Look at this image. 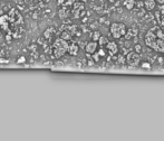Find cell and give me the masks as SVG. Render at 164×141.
Returning <instances> with one entry per match:
<instances>
[{
    "label": "cell",
    "mask_w": 164,
    "mask_h": 141,
    "mask_svg": "<svg viewBox=\"0 0 164 141\" xmlns=\"http://www.w3.org/2000/svg\"><path fill=\"white\" fill-rule=\"evenodd\" d=\"M123 6L126 8L127 10H132L134 8V6H135V1L134 0H124Z\"/></svg>",
    "instance_id": "cell-9"
},
{
    "label": "cell",
    "mask_w": 164,
    "mask_h": 141,
    "mask_svg": "<svg viewBox=\"0 0 164 141\" xmlns=\"http://www.w3.org/2000/svg\"><path fill=\"white\" fill-rule=\"evenodd\" d=\"M52 30H54L52 28H48V29L44 33V37H45V38H49L51 36V34H52Z\"/></svg>",
    "instance_id": "cell-14"
},
{
    "label": "cell",
    "mask_w": 164,
    "mask_h": 141,
    "mask_svg": "<svg viewBox=\"0 0 164 141\" xmlns=\"http://www.w3.org/2000/svg\"><path fill=\"white\" fill-rule=\"evenodd\" d=\"M70 37H72V36H70V34H69V33H63V34H62V38H64L65 40L70 39Z\"/></svg>",
    "instance_id": "cell-17"
},
{
    "label": "cell",
    "mask_w": 164,
    "mask_h": 141,
    "mask_svg": "<svg viewBox=\"0 0 164 141\" xmlns=\"http://www.w3.org/2000/svg\"><path fill=\"white\" fill-rule=\"evenodd\" d=\"M156 2H159V3H164V0H156Z\"/></svg>",
    "instance_id": "cell-24"
},
{
    "label": "cell",
    "mask_w": 164,
    "mask_h": 141,
    "mask_svg": "<svg viewBox=\"0 0 164 141\" xmlns=\"http://www.w3.org/2000/svg\"><path fill=\"white\" fill-rule=\"evenodd\" d=\"M10 20L9 15H2L0 16V27L3 30H8V21Z\"/></svg>",
    "instance_id": "cell-7"
},
{
    "label": "cell",
    "mask_w": 164,
    "mask_h": 141,
    "mask_svg": "<svg viewBox=\"0 0 164 141\" xmlns=\"http://www.w3.org/2000/svg\"><path fill=\"white\" fill-rule=\"evenodd\" d=\"M98 41H100V45H101V46H104V45H107V44H108V40L105 38V37H101Z\"/></svg>",
    "instance_id": "cell-16"
},
{
    "label": "cell",
    "mask_w": 164,
    "mask_h": 141,
    "mask_svg": "<svg viewBox=\"0 0 164 141\" xmlns=\"http://www.w3.org/2000/svg\"><path fill=\"white\" fill-rule=\"evenodd\" d=\"M145 44L157 53L164 54V34L159 26H154L146 33Z\"/></svg>",
    "instance_id": "cell-1"
},
{
    "label": "cell",
    "mask_w": 164,
    "mask_h": 141,
    "mask_svg": "<svg viewBox=\"0 0 164 141\" xmlns=\"http://www.w3.org/2000/svg\"><path fill=\"white\" fill-rule=\"evenodd\" d=\"M155 17H156V20L160 23V25L164 27V10L163 11H157V13H155Z\"/></svg>",
    "instance_id": "cell-10"
},
{
    "label": "cell",
    "mask_w": 164,
    "mask_h": 141,
    "mask_svg": "<svg viewBox=\"0 0 164 141\" xmlns=\"http://www.w3.org/2000/svg\"><path fill=\"white\" fill-rule=\"evenodd\" d=\"M0 63H8V61L6 58H0Z\"/></svg>",
    "instance_id": "cell-22"
},
{
    "label": "cell",
    "mask_w": 164,
    "mask_h": 141,
    "mask_svg": "<svg viewBox=\"0 0 164 141\" xmlns=\"http://www.w3.org/2000/svg\"><path fill=\"white\" fill-rule=\"evenodd\" d=\"M111 34H112V36H113L114 38H121V37H123V36H125L126 35V27L124 24H122V23H114L111 25Z\"/></svg>",
    "instance_id": "cell-3"
},
{
    "label": "cell",
    "mask_w": 164,
    "mask_h": 141,
    "mask_svg": "<svg viewBox=\"0 0 164 141\" xmlns=\"http://www.w3.org/2000/svg\"><path fill=\"white\" fill-rule=\"evenodd\" d=\"M106 48L110 53V55H112V56L116 55L118 53V46L115 41H108V44L106 45Z\"/></svg>",
    "instance_id": "cell-5"
},
{
    "label": "cell",
    "mask_w": 164,
    "mask_h": 141,
    "mask_svg": "<svg viewBox=\"0 0 164 141\" xmlns=\"http://www.w3.org/2000/svg\"><path fill=\"white\" fill-rule=\"evenodd\" d=\"M6 40L10 43V41H11V36H10V35H7V36H6Z\"/></svg>",
    "instance_id": "cell-21"
},
{
    "label": "cell",
    "mask_w": 164,
    "mask_h": 141,
    "mask_svg": "<svg viewBox=\"0 0 164 141\" xmlns=\"http://www.w3.org/2000/svg\"><path fill=\"white\" fill-rule=\"evenodd\" d=\"M25 62H26L25 56H20V58L17 59V63H18V64H23V63H25Z\"/></svg>",
    "instance_id": "cell-18"
},
{
    "label": "cell",
    "mask_w": 164,
    "mask_h": 141,
    "mask_svg": "<svg viewBox=\"0 0 164 141\" xmlns=\"http://www.w3.org/2000/svg\"><path fill=\"white\" fill-rule=\"evenodd\" d=\"M30 49H34V51H35V49H36V46H30Z\"/></svg>",
    "instance_id": "cell-25"
},
{
    "label": "cell",
    "mask_w": 164,
    "mask_h": 141,
    "mask_svg": "<svg viewBox=\"0 0 164 141\" xmlns=\"http://www.w3.org/2000/svg\"><path fill=\"white\" fill-rule=\"evenodd\" d=\"M94 64V62H93V61H89L88 62V65H93Z\"/></svg>",
    "instance_id": "cell-26"
},
{
    "label": "cell",
    "mask_w": 164,
    "mask_h": 141,
    "mask_svg": "<svg viewBox=\"0 0 164 141\" xmlns=\"http://www.w3.org/2000/svg\"><path fill=\"white\" fill-rule=\"evenodd\" d=\"M126 63L131 67H135V66H139V62H141V56H139V53L137 51H131L126 55Z\"/></svg>",
    "instance_id": "cell-4"
},
{
    "label": "cell",
    "mask_w": 164,
    "mask_h": 141,
    "mask_svg": "<svg viewBox=\"0 0 164 141\" xmlns=\"http://www.w3.org/2000/svg\"><path fill=\"white\" fill-rule=\"evenodd\" d=\"M108 1H110V2H114V1H115V0H108Z\"/></svg>",
    "instance_id": "cell-27"
},
{
    "label": "cell",
    "mask_w": 164,
    "mask_h": 141,
    "mask_svg": "<svg viewBox=\"0 0 164 141\" xmlns=\"http://www.w3.org/2000/svg\"><path fill=\"white\" fill-rule=\"evenodd\" d=\"M92 57H93L94 62H100V59H101V55H100L98 53H94Z\"/></svg>",
    "instance_id": "cell-15"
},
{
    "label": "cell",
    "mask_w": 164,
    "mask_h": 141,
    "mask_svg": "<svg viewBox=\"0 0 164 141\" xmlns=\"http://www.w3.org/2000/svg\"><path fill=\"white\" fill-rule=\"evenodd\" d=\"M135 51H137V53H139V51H141V47H139V45H137V46H135Z\"/></svg>",
    "instance_id": "cell-23"
},
{
    "label": "cell",
    "mask_w": 164,
    "mask_h": 141,
    "mask_svg": "<svg viewBox=\"0 0 164 141\" xmlns=\"http://www.w3.org/2000/svg\"><path fill=\"white\" fill-rule=\"evenodd\" d=\"M142 67H143V68H146V69H151V65L149 64V63H143V64H142Z\"/></svg>",
    "instance_id": "cell-19"
},
{
    "label": "cell",
    "mask_w": 164,
    "mask_h": 141,
    "mask_svg": "<svg viewBox=\"0 0 164 141\" xmlns=\"http://www.w3.org/2000/svg\"><path fill=\"white\" fill-rule=\"evenodd\" d=\"M92 37H93V40H95V41H97V40H100L101 38V33L100 31H94L93 33V35H92Z\"/></svg>",
    "instance_id": "cell-13"
},
{
    "label": "cell",
    "mask_w": 164,
    "mask_h": 141,
    "mask_svg": "<svg viewBox=\"0 0 164 141\" xmlns=\"http://www.w3.org/2000/svg\"><path fill=\"white\" fill-rule=\"evenodd\" d=\"M144 6L147 10H153L156 6V0H145L144 2Z\"/></svg>",
    "instance_id": "cell-8"
},
{
    "label": "cell",
    "mask_w": 164,
    "mask_h": 141,
    "mask_svg": "<svg viewBox=\"0 0 164 141\" xmlns=\"http://www.w3.org/2000/svg\"><path fill=\"white\" fill-rule=\"evenodd\" d=\"M52 54L56 58H60L62 56H64L69 48V44L67 43V40H65L64 38H58L55 40V43L52 44Z\"/></svg>",
    "instance_id": "cell-2"
},
{
    "label": "cell",
    "mask_w": 164,
    "mask_h": 141,
    "mask_svg": "<svg viewBox=\"0 0 164 141\" xmlns=\"http://www.w3.org/2000/svg\"><path fill=\"white\" fill-rule=\"evenodd\" d=\"M136 35H137V30H135V29H129V30L126 31L125 37H126V39H129L131 37H134V36H136Z\"/></svg>",
    "instance_id": "cell-12"
},
{
    "label": "cell",
    "mask_w": 164,
    "mask_h": 141,
    "mask_svg": "<svg viewBox=\"0 0 164 141\" xmlns=\"http://www.w3.org/2000/svg\"><path fill=\"white\" fill-rule=\"evenodd\" d=\"M97 41H95V40H93V41H89L87 43V45H86V47H85V51L87 54H94V53H96V49H97Z\"/></svg>",
    "instance_id": "cell-6"
},
{
    "label": "cell",
    "mask_w": 164,
    "mask_h": 141,
    "mask_svg": "<svg viewBox=\"0 0 164 141\" xmlns=\"http://www.w3.org/2000/svg\"><path fill=\"white\" fill-rule=\"evenodd\" d=\"M98 54L101 55V57H104V56H105V51H104L103 48H101V49L98 51Z\"/></svg>",
    "instance_id": "cell-20"
},
{
    "label": "cell",
    "mask_w": 164,
    "mask_h": 141,
    "mask_svg": "<svg viewBox=\"0 0 164 141\" xmlns=\"http://www.w3.org/2000/svg\"><path fill=\"white\" fill-rule=\"evenodd\" d=\"M68 53H69L70 55H73V56H76V55L78 54V46H77L76 44H72V45H69Z\"/></svg>",
    "instance_id": "cell-11"
}]
</instances>
